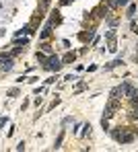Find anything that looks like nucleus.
Returning a JSON list of instances; mask_svg holds the SVG:
<instances>
[{
  "label": "nucleus",
  "mask_w": 138,
  "mask_h": 152,
  "mask_svg": "<svg viewBox=\"0 0 138 152\" xmlns=\"http://www.w3.org/2000/svg\"><path fill=\"white\" fill-rule=\"evenodd\" d=\"M111 136H113V140L120 142V144H130V142H134V132H130V127H115V129L111 132Z\"/></svg>",
  "instance_id": "obj_1"
},
{
  "label": "nucleus",
  "mask_w": 138,
  "mask_h": 152,
  "mask_svg": "<svg viewBox=\"0 0 138 152\" xmlns=\"http://www.w3.org/2000/svg\"><path fill=\"white\" fill-rule=\"evenodd\" d=\"M117 109H120V97H117V95H113V97L109 99V103H107V107H105V115H103V117H105V119L113 117Z\"/></svg>",
  "instance_id": "obj_2"
},
{
  "label": "nucleus",
  "mask_w": 138,
  "mask_h": 152,
  "mask_svg": "<svg viewBox=\"0 0 138 152\" xmlns=\"http://www.w3.org/2000/svg\"><path fill=\"white\" fill-rule=\"evenodd\" d=\"M46 66H48L50 70H60V68H62V60L56 58V56H50L48 62H46Z\"/></svg>",
  "instance_id": "obj_3"
},
{
  "label": "nucleus",
  "mask_w": 138,
  "mask_h": 152,
  "mask_svg": "<svg viewBox=\"0 0 138 152\" xmlns=\"http://www.w3.org/2000/svg\"><path fill=\"white\" fill-rule=\"evenodd\" d=\"M50 35H52V25L48 23V25L43 27V31H41V35H39V37H41V39H48Z\"/></svg>",
  "instance_id": "obj_4"
},
{
  "label": "nucleus",
  "mask_w": 138,
  "mask_h": 152,
  "mask_svg": "<svg viewBox=\"0 0 138 152\" xmlns=\"http://www.w3.org/2000/svg\"><path fill=\"white\" fill-rule=\"evenodd\" d=\"M60 21H62V17H60V12H58V10H56V12H52V19H50V25L54 27V25H58Z\"/></svg>",
  "instance_id": "obj_5"
},
{
  "label": "nucleus",
  "mask_w": 138,
  "mask_h": 152,
  "mask_svg": "<svg viewBox=\"0 0 138 152\" xmlns=\"http://www.w3.org/2000/svg\"><path fill=\"white\" fill-rule=\"evenodd\" d=\"M74 58H76V56H74L72 51H68V53L64 56V60H62V62H64V64H70V62H74Z\"/></svg>",
  "instance_id": "obj_6"
},
{
  "label": "nucleus",
  "mask_w": 138,
  "mask_h": 152,
  "mask_svg": "<svg viewBox=\"0 0 138 152\" xmlns=\"http://www.w3.org/2000/svg\"><path fill=\"white\" fill-rule=\"evenodd\" d=\"M120 64H122V60H115V62H111V64H107L105 68H107V70H111V68H115V66H120Z\"/></svg>",
  "instance_id": "obj_7"
},
{
  "label": "nucleus",
  "mask_w": 138,
  "mask_h": 152,
  "mask_svg": "<svg viewBox=\"0 0 138 152\" xmlns=\"http://www.w3.org/2000/svg\"><path fill=\"white\" fill-rule=\"evenodd\" d=\"M41 50L46 51V53H52V48H50V45H48V43H43V45H41Z\"/></svg>",
  "instance_id": "obj_8"
},
{
  "label": "nucleus",
  "mask_w": 138,
  "mask_h": 152,
  "mask_svg": "<svg viewBox=\"0 0 138 152\" xmlns=\"http://www.w3.org/2000/svg\"><path fill=\"white\" fill-rule=\"evenodd\" d=\"M113 4H117V6H124V4H128V0H113Z\"/></svg>",
  "instance_id": "obj_9"
},
{
  "label": "nucleus",
  "mask_w": 138,
  "mask_h": 152,
  "mask_svg": "<svg viewBox=\"0 0 138 152\" xmlns=\"http://www.w3.org/2000/svg\"><path fill=\"white\" fill-rule=\"evenodd\" d=\"M2 60H4V56H0V62H2Z\"/></svg>",
  "instance_id": "obj_10"
}]
</instances>
